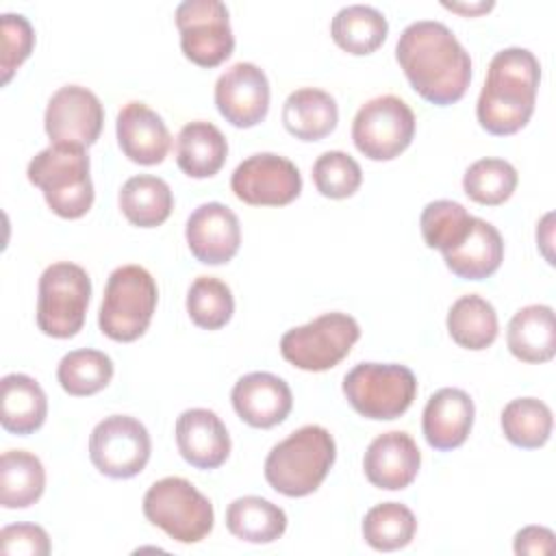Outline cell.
<instances>
[{
  "label": "cell",
  "instance_id": "obj_1",
  "mask_svg": "<svg viewBox=\"0 0 556 556\" xmlns=\"http://www.w3.org/2000/svg\"><path fill=\"white\" fill-rule=\"evenodd\" d=\"M395 59L410 87L428 102H458L471 80V59L454 33L434 20L408 24L395 46Z\"/></svg>",
  "mask_w": 556,
  "mask_h": 556
},
{
  "label": "cell",
  "instance_id": "obj_2",
  "mask_svg": "<svg viewBox=\"0 0 556 556\" xmlns=\"http://www.w3.org/2000/svg\"><path fill=\"white\" fill-rule=\"evenodd\" d=\"M539 80L541 65L530 50H500L489 63L486 80L478 96L476 115L480 126L491 135L521 130L534 113Z\"/></svg>",
  "mask_w": 556,
  "mask_h": 556
},
{
  "label": "cell",
  "instance_id": "obj_3",
  "mask_svg": "<svg viewBox=\"0 0 556 556\" xmlns=\"http://www.w3.org/2000/svg\"><path fill=\"white\" fill-rule=\"evenodd\" d=\"M337 458L332 434L321 426H302L276 443L265 458V480L287 497H304L319 489Z\"/></svg>",
  "mask_w": 556,
  "mask_h": 556
},
{
  "label": "cell",
  "instance_id": "obj_4",
  "mask_svg": "<svg viewBox=\"0 0 556 556\" xmlns=\"http://www.w3.org/2000/svg\"><path fill=\"white\" fill-rule=\"evenodd\" d=\"M26 176L63 219H78L93 204L89 156L80 146L50 143L30 159Z\"/></svg>",
  "mask_w": 556,
  "mask_h": 556
},
{
  "label": "cell",
  "instance_id": "obj_5",
  "mask_svg": "<svg viewBox=\"0 0 556 556\" xmlns=\"http://www.w3.org/2000/svg\"><path fill=\"white\" fill-rule=\"evenodd\" d=\"M156 300V282L148 269L139 265H122L113 269L98 313L102 334L122 343L139 339L152 321Z\"/></svg>",
  "mask_w": 556,
  "mask_h": 556
},
{
  "label": "cell",
  "instance_id": "obj_6",
  "mask_svg": "<svg viewBox=\"0 0 556 556\" xmlns=\"http://www.w3.org/2000/svg\"><path fill=\"white\" fill-rule=\"evenodd\" d=\"M343 393L358 415L389 421L410 408L417 395V378L406 365L358 363L345 374Z\"/></svg>",
  "mask_w": 556,
  "mask_h": 556
},
{
  "label": "cell",
  "instance_id": "obj_7",
  "mask_svg": "<svg viewBox=\"0 0 556 556\" xmlns=\"http://www.w3.org/2000/svg\"><path fill=\"white\" fill-rule=\"evenodd\" d=\"M146 519L178 543H198L213 530V504L189 480L169 476L143 495Z\"/></svg>",
  "mask_w": 556,
  "mask_h": 556
},
{
  "label": "cell",
  "instance_id": "obj_8",
  "mask_svg": "<svg viewBox=\"0 0 556 556\" xmlns=\"http://www.w3.org/2000/svg\"><path fill=\"white\" fill-rule=\"evenodd\" d=\"M91 298V278L76 263H52L39 278L37 326L54 339L74 337L83 324Z\"/></svg>",
  "mask_w": 556,
  "mask_h": 556
},
{
  "label": "cell",
  "instance_id": "obj_9",
  "mask_svg": "<svg viewBox=\"0 0 556 556\" xmlns=\"http://www.w3.org/2000/svg\"><path fill=\"white\" fill-rule=\"evenodd\" d=\"M361 337L356 319L348 313H324L313 321L291 328L280 339V354L304 371H326L339 365Z\"/></svg>",
  "mask_w": 556,
  "mask_h": 556
},
{
  "label": "cell",
  "instance_id": "obj_10",
  "mask_svg": "<svg viewBox=\"0 0 556 556\" xmlns=\"http://www.w3.org/2000/svg\"><path fill=\"white\" fill-rule=\"evenodd\" d=\"M415 137V113L397 96L367 100L354 115L352 139L361 154L371 161L400 156Z\"/></svg>",
  "mask_w": 556,
  "mask_h": 556
},
{
  "label": "cell",
  "instance_id": "obj_11",
  "mask_svg": "<svg viewBox=\"0 0 556 556\" xmlns=\"http://www.w3.org/2000/svg\"><path fill=\"white\" fill-rule=\"evenodd\" d=\"M182 54L200 67H217L235 50L228 9L219 0H185L176 7Z\"/></svg>",
  "mask_w": 556,
  "mask_h": 556
},
{
  "label": "cell",
  "instance_id": "obj_12",
  "mask_svg": "<svg viewBox=\"0 0 556 556\" xmlns=\"http://www.w3.org/2000/svg\"><path fill=\"white\" fill-rule=\"evenodd\" d=\"M150 434L130 415L104 417L89 437V456L96 469L109 478H132L148 465Z\"/></svg>",
  "mask_w": 556,
  "mask_h": 556
},
{
  "label": "cell",
  "instance_id": "obj_13",
  "mask_svg": "<svg viewBox=\"0 0 556 556\" xmlns=\"http://www.w3.org/2000/svg\"><path fill=\"white\" fill-rule=\"evenodd\" d=\"M230 187L245 204L285 206L300 195L302 176L289 159L274 152H258L237 165Z\"/></svg>",
  "mask_w": 556,
  "mask_h": 556
},
{
  "label": "cell",
  "instance_id": "obj_14",
  "mask_svg": "<svg viewBox=\"0 0 556 556\" xmlns=\"http://www.w3.org/2000/svg\"><path fill=\"white\" fill-rule=\"evenodd\" d=\"M102 124L104 109L98 96L87 87L65 85L48 100L43 126L52 143L87 148L98 141Z\"/></svg>",
  "mask_w": 556,
  "mask_h": 556
},
{
  "label": "cell",
  "instance_id": "obj_15",
  "mask_svg": "<svg viewBox=\"0 0 556 556\" xmlns=\"http://www.w3.org/2000/svg\"><path fill=\"white\" fill-rule=\"evenodd\" d=\"M215 104L237 128L261 124L269 111V80L254 63L230 65L215 83Z\"/></svg>",
  "mask_w": 556,
  "mask_h": 556
},
{
  "label": "cell",
  "instance_id": "obj_16",
  "mask_svg": "<svg viewBox=\"0 0 556 556\" xmlns=\"http://www.w3.org/2000/svg\"><path fill=\"white\" fill-rule=\"evenodd\" d=\"M185 237L200 263L224 265L239 250L241 228L232 208L222 202H204L189 215Z\"/></svg>",
  "mask_w": 556,
  "mask_h": 556
},
{
  "label": "cell",
  "instance_id": "obj_17",
  "mask_svg": "<svg viewBox=\"0 0 556 556\" xmlns=\"http://www.w3.org/2000/svg\"><path fill=\"white\" fill-rule=\"evenodd\" d=\"M230 400L237 415L252 428H271L282 424L293 406L289 384L269 371L241 376L232 387Z\"/></svg>",
  "mask_w": 556,
  "mask_h": 556
},
{
  "label": "cell",
  "instance_id": "obj_18",
  "mask_svg": "<svg viewBox=\"0 0 556 556\" xmlns=\"http://www.w3.org/2000/svg\"><path fill=\"white\" fill-rule=\"evenodd\" d=\"M419 465V447L413 437L402 430H391L376 437L363 458L367 480L387 491L406 489L417 478Z\"/></svg>",
  "mask_w": 556,
  "mask_h": 556
},
{
  "label": "cell",
  "instance_id": "obj_19",
  "mask_svg": "<svg viewBox=\"0 0 556 556\" xmlns=\"http://www.w3.org/2000/svg\"><path fill=\"white\" fill-rule=\"evenodd\" d=\"M176 445L195 469H217L230 454V434L208 408H189L176 419Z\"/></svg>",
  "mask_w": 556,
  "mask_h": 556
},
{
  "label": "cell",
  "instance_id": "obj_20",
  "mask_svg": "<svg viewBox=\"0 0 556 556\" xmlns=\"http://www.w3.org/2000/svg\"><path fill=\"white\" fill-rule=\"evenodd\" d=\"M115 132L124 156L139 165L161 163L172 148V137L163 117L137 100L122 106Z\"/></svg>",
  "mask_w": 556,
  "mask_h": 556
},
{
  "label": "cell",
  "instance_id": "obj_21",
  "mask_svg": "<svg viewBox=\"0 0 556 556\" xmlns=\"http://www.w3.org/2000/svg\"><path fill=\"white\" fill-rule=\"evenodd\" d=\"M473 400L463 389L445 387L430 395L424 408V437L439 452L454 450L465 443L473 426Z\"/></svg>",
  "mask_w": 556,
  "mask_h": 556
},
{
  "label": "cell",
  "instance_id": "obj_22",
  "mask_svg": "<svg viewBox=\"0 0 556 556\" xmlns=\"http://www.w3.org/2000/svg\"><path fill=\"white\" fill-rule=\"evenodd\" d=\"M504 258V241L500 230L486 219L471 217L467 237L452 250L443 252V261L452 274L465 280H484L497 271Z\"/></svg>",
  "mask_w": 556,
  "mask_h": 556
},
{
  "label": "cell",
  "instance_id": "obj_23",
  "mask_svg": "<svg viewBox=\"0 0 556 556\" xmlns=\"http://www.w3.org/2000/svg\"><path fill=\"white\" fill-rule=\"evenodd\" d=\"M339 122L334 98L317 87H302L287 96L282 104L285 128L302 141H319L328 137Z\"/></svg>",
  "mask_w": 556,
  "mask_h": 556
},
{
  "label": "cell",
  "instance_id": "obj_24",
  "mask_svg": "<svg viewBox=\"0 0 556 556\" xmlns=\"http://www.w3.org/2000/svg\"><path fill=\"white\" fill-rule=\"evenodd\" d=\"M508 350L523 363H545L556 354L554 311L545 304H530L517 311L506 332Z\"/></svg>",
  "mask_w": 556,
  "mask_h": 556
},
{
  "label": "cell",
  "instance_id": "obj_25",
  "mask_svg": "<svg viewBox=\"0 0 556 556\" xmlns=\"http://www.w3.org/2000/svg\"><path fill=\"white\" fill-rule=\"evenodd\" d=\"M228 156L224 132L204 119L189 122L176 137V163L191 178L215 176Z\"/></svg>",
  "mask_w": 556,
  "mask_h": 556
},
{
  "label": "cell",
  "instance_id": "obj_26",
  "mask_svg": "<svg viewBox=\"0 0 556 556\" xmlns=\"http://www.w3.org/2000/svg\"><path fill=\"white\" fill-rule=\"evenodd\" d=\"M0 424L7 432L30 434L43 426L48 415V400L35 378L26 374H7L0 380Z\"/></svg>",
  "mask_w": 556,
  "mask_h": 556
},
{
  "label": "cell",
  "instance_id": "obj_27",
  "mask_svg": "<svg viewBox=\"0 0 556 556\" xmlns=\"http://www.w3.org/2000/svg\"><path fill=\"white\" fill-rule=\"evenodd\" d=\"M387 17L367 4H348L337 11L330 22L334 43L356 56L376 52L387 39Z\"/></svg>",
  "mask_w": 556,
  "mask_h": 556
},
{
  "label": "cell",
  "instance_id": "obj_28",
  "mask_svg": "<svg viewBox=\"0 0 556 556\" xmlns=\"http://www.w3.org/2000/svg\"><path fill=\"white\" fill-rule=\"evenodd\" d=\"M226 526L230 534L248 543H271L287 530V515L280 506L258 495H243L228 504Z\"/></svg>",
  "mask_w": 556,
  "mask_h": 556
},
{
  "label": "cell",
  "instance_id": "obj_29",
  "mask_svg": "<svg viewBox=\"0 0 556 556\" xmlns=\"http://www.w3.org/2000/svg\"><path fill=\"white\" fill-rule=\"evenodd\" d=\"M119 208L130 224L139 228H154L169 217L174 195L163 178L139 174L122 185Z\"/></svg>",
  "mask_w": 556,
  "mask_h": 556
},
{
  "label": "cell",
  "instance_id": "obj_30",
  "mask_svg": "<svg viewBox=\"0 0 556 556\" xmlns=\"http://www.w3.org/2000/svg\"><path fill=\"white\" fill-rule=\"evenodd\" d=\"M46 489L41 460L26 450H9L0 458V504L4 508H28Z\"/></svg>",
  "mask_w": 556,
  "mask_h": 556
},
{
  "label": "cell",
  "instance_id": "obj_31",
  "mask_svg": "<svg viewBox=\"0 0 556 556\" xmlns=\"http://www.w3.org/2000/svg\"><path fill=\"white\" fill-rule=\"evenodd\" d=\"M450 337L467 350H484L497 337V313L491 302L469 293L458 298L447 313Z\"/></svg>",
  "mask_w": 556,
  "mask_h": 556
},
{
  "label": "cell",
  "instance_id": "obj_32",
  "mask_svg": "<svg viewBox=\"0 0 556 556\" xmlns=\"http://www.w3.org/2000/svg\"><path fill=\"white\" fill-rule=\"evenodd\" d=\"M504 437L523 450H536L552 434V410L536 397L510 400L500 417Z\"/></svg>",
  "mask_w": 556,
  "mask_h": 556
},
{
  "label": "cell",
  "instance_id": "obj_33",
  "mask_svg": "<svg viewBox=\"0 0 556 556\" xmlns=\"http://www.w3.org/2000/svg\"><path fill=\"white\" fill-rule=\"evenodd\" d=\"M417 530L413 510L400 502H382L365 513L363 539L378 552L406 547Z\"/></svg>",
  "mask_w": 556,
  "mask_h": 556
},
{
  "label": "cell",
  "instance_id": "obj_34",
  "mask_svg": "<svg viewBox=\"0 0 556 556\" xmlns=\"http://www.w3.org/2000/svg\"><path fill=\"white\" fill-rule=\"evenodd\" d=\"M59 384L65 393L85 397L102 391L113 378V361L100 350H72L56 367Z\"/></svg>",
  "mask_w": 556,
  "mask_h": 556
},
{
  "label": "cell",
  "instance_id": "obj_35",
  "mask_svg": "<svg viewBox=\"0 0 556 556\" xmlns=\"http://www.w3.org/2000/svg\"><path fill=\"white\" fill-rule=\"evenodd\" d=\"M517 187V169L504 159H480L471 163L463 176L465 193L486 206L504 204Z\"/></svg>",
  "mask_w": 556,
  "mask_h": 556
},
{
  "label": "cell",
  "instance_id": "obj_36",
  "mask_svg": "<svg viewBox=\"0 0 556 556\" xmlns=\"http://www.w3.org/2000/svg\"><path fill=\"white\" fill-rule=\"evenodd\" d=\"M419 226L428 248L447 252L467 237L471 215L465 211L463 204L454 200H434L424 206Z\"/></svg>",
  "mask_w": 556,
  "mask_h": 556
},
{
  "label": "cell",
  "instance_id": "obj_37",
  "mask_svg": "<svg viewBox=\"0 0 556 556\" xmlns=\"http://www.w3.org/2000/svg\"><path fill=\"white\" fill-rule=\"evenodd\" d=\"M187 313L191 321L204 330L226 326L235 313L230 287L213 276L195 278L187 291Z\"/></svg>",
  "mask_w": 556,
  "mask_h": 556
},
{
  "label": "cell",
  "instance_id": "obj_38",
  "mask_svg": "<svg viewBox=\"0 0 556 556\" xmlns=\"http://www.w3.org/2000/svg\"><path fill=\"white\" fill-rule=\"evenodd\" d=\"M313 182L317 191L332 200L350 198L363 182L361 165L341 150H328L313 163Z\"/></svg>",
  "mask_w": 556,
  "mask_h": 556
},
{
  "label": "cell",
  "instance_id": "obj_39",
  "mask_svg": "<svg viewBox=\"0 0 556 556\" xmlns=\"http://www.w3.org/2000/svg\"><path fill=\"white\" fill-rule=\"evenodd\" d=\"M0 33H2V83L7 85L13 72L30 56L35 46V30L30 22L20 13H2L0 17Z\"/></svg>",
  "mask_w": 556,
  "mask_h": 556
},
{
  "label": "cell",
  "instance_id": "obj_40",
  "mask_svg": "<svg viewBox=\"0 0 556 556\" xmlns=\"http://www.w3.org/2000/svg\"><path fill=\"white\" fill-rule=\"evenodd\" d=\"M0 552L4 556H46L50 539L41 526L11 523L0 530Z\"/></svg>",
  "mask_w": 556,
  "mask_h": 556
},
{
  "label": "cell",
  "instance_id": "obj_41",
  "mask_svg": "<svg viewBox=\"0 0 556 556\" xmlns=\"http://www.w3.org/2000/svg\"><path fill=\"white\" fill-rule=\"evenodd\" d=\"M554 532L543 526H526L515 534V554L545 556L554 552Z\"/></svg>",
  "mask_w": 556,
  "mask_h": 556
},
{
  "label": "cell",
  "instance_id": "obj_42",
  "mask_svg": "<svg viewBox=\"0 0 556 556\" xmlns=\"http://www.w3.org/2000/svg\"><path fill=\"white\" fill-rule=\"evenodd\" d=\"M445 9H452V11H458V13H482V11H489L493 7V2H478V4H450V2H443Z\"/></svg>",
  "mask_w": 556,
  "mask_h": 556
}]
</instances>
